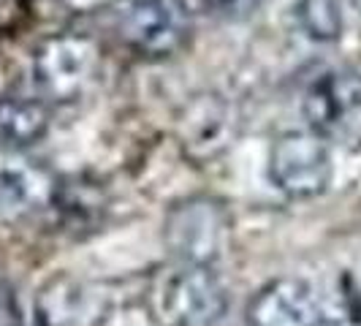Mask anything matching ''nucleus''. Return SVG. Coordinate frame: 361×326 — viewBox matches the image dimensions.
<instances>
[{"label":"nucleus","instance_id":"f257e3e1","mask_svg":"<svg viewBox=\"0 0 361 326\" xmlns=\"http://www.w3.org/2000/svg\"><path fill=\"white\" fill-rule=\"evenodd\" d=\"M109 17L123 47L147 60L180 52L190 36L185 0H114Z\"/></svg>","mask_w":361,"mask_h":326},{"label":"nucleus","instance_id":"f03ea898","mask_svg":"<svg viewBox=\"0 0 361 326\" xmlns=\"http://www.w3.org/2000/svg\"><path fill=\"white\" fill-rule=\"evenodd\" d=\"M152 305L163 326H217L228 313V294L209 264L182 261L158 280Z\"/></svg>","mask_w":361,"mask_h":326},{"label":"nucleus","instance_id":"7ed1b4c3","mask_svg":"<svg viewBox=\"0 0 361 326\" xmlns=\"http://www.w3.org/2000/svg\"><path fill=\"white\" fill-rule=\"evenodd\" d=\"M302 111L307 128L326 145L361 150V73L331 71L318 76L305 92Z\"/></svg>","mask_w":361,"mask_h":326},{"label":"nucleus","instance_id":"20e7f679","mask_svg":"<svg viewBox=\"0 0 361 326\" xmlns=\"http://www.w3.org/2000/svg\"><path fill=\"white\" fill-rule=\"evenodd\" d=\"M101 54L95 41L79 33L47 38L33 54V85L44 101H79L98 73Z\"/></svg>","mask_w":361,"mask_h":326},{"label":"nucleus","instance_id":"39448f33","mask_svg":"<svg viewBox=\"0 0 361 326\" xmlns=\"http://www.w3.org/2000/svg\"><path fill=\"white\" fill-rule=\"evenodd\" d=\"M269 177L290 199H315L334 177L331 150L312 131L283 133L271 145Z\"/></svg>","mask_w":361,"mask_h":326},{"label":"nucleus","instance_id":"423d86ee","mask_svg":"<svg viewBox=\"0 0 361 326\" xmlns=\"http://www.w3.org/2000/svg\"><path fill=\"white\" fill-rule=\"evenodd\" d=\"M228 231V217L212 201H188L171 210L166 220V239L180 261L212 264Z\"/></svg>","mask_w":361,"mask_h":326},{"label":"nucleus","instance_id":"0eeeda50","mask_svg":"<svg viewBox=\"0 0 361 326\" xmlns=\"http://www.w3.org/2000/svg\"><path fill=\"white\" fill-rule=\"evenodd\" d=\"M321 315L315 291L296 277L271 280L247 305L250 326H321Z\"/></svg>","mask_w":361,"mask_h":326},{"label":"nucleus","instance_id":"6e6552de","mask_svg":"<svg viewBox=\"0 0 361 326\" xmlns=\"http://www.w3.org/2000/svg\"><path fill=\"white\" fill-rule=\"evenodd\" d=\"M57 196V182L44 166L8 158L0 161V215L22 217L38 207H49Z\"/></svg>","mask_w":361,"mask_h":326},{"label":"nucleus","instance_id":"1a4fd4ad","mask_svg":"<svg viewBox=\"0 0 361 326\" xmlns=\"http://www.w3.org/2000/svg\"><path fill=\"white\" fill-rule=\"evenodd\" d=\"M49 131V107L44 98L3 95L0 98V139L27 147Z\"/></svg>","mask_w":361,"mask_h":326},{"label":"nucleus","instance_id":"9d476101","mask_svg":"<svg viewBox=\"0 0 361 326\" xmlns=\"http://www.w3.org/2000/svg\"><path fill=\"white\" fill-rule=\"evenodd\" d=\"M228 109L217 98H204L199 107L185 120V145L193 152L196 147H204V155L217 152L228 145Z\"/></svg>","mask_w":361,"mask_h":326},{"label":"nucleus","instance_id":"9b49d317","mask_svg":"<svg viewBox=\"0 0 361 326\" xmlns=\"http://www.w3.org/2000/svg\"><path fill=\"white\" fill-rule=\"evenodd\" d=\"M299 22L312 41L331 44L343 36L345 14L340 0H299Z\"/></svg>","mask_w":361,"mask_h":326},{"label":"nucleus","instance_id":"f8f14e48","mask_svg":"<svg viewBox=\"0 0 361 326\" xmlns=\"http://www.w3.org/2000/svg\"><path fill=\"white\" fill-rule=\"evenodd\" d=\"M209 11L223 19H242L261 6V0H207Z\"/></svg>","mask_w":361,"mask_h":326},{"label":"nucleus","instance_id":"ddd939ff","mask_svg":"<svg viewBox=\"0 0 361 326\" xmlns=\"http://www.w3.org/2000/svg\"><path fill=\"white\" fill-rule=\"evenodd\" d=\"M0 326H25L22 324V313H19L17 296L0 280Z\"/></svg>","mask_w":361,"mask_h":326},{"label":"nucleus","instance_id":"4468645a","mask_svg":"<svg viewBox=\"0 0 361 326\" xmlns=\"http://www.w3.org/2000/svg\"><path fill=\"white\" fill-rule=\"evenodd\" d=\"M321 326H361V318L348 310V315H345V318H337V321H321Z\"/></svg>","mask_w":361,"mask_h":326}]
</instances>
